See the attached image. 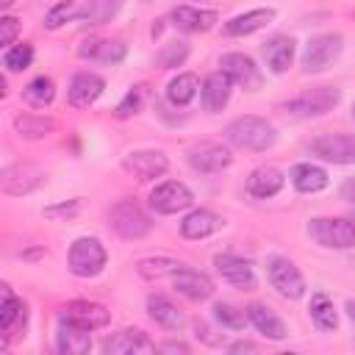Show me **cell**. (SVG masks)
<instances>
[{
  "instance_id": "1",
  "label": "cell",
  "mask_w": 355,
  "mask_h": 355,
  "mask_svg": "<svg viewBox=\"0 0 355 355\" xmlns=\"http://www.w3.org/2000/svg\"><path fill=\"white\" fill-rule=\"evenodd\" d=\"M225 136L233 147L239 150H250V153H266L269 147H275L277 141V128L272 122H266L263 116H255V114H244V116H236L227 128H225Z\"/></svg>"
},
{
  "instance_id": "2",
  "label": "cell",
  "mask_w": 355,
  "mask_h": 355,
  "mask_svg": "<svg viewBox=\"0 0 355 355\" xmlns=\"http://www.w3.org/2000/svg\"><path fill=\"white\" fill-rule=\"evenodd\" d=\"M341 100V92L336 86H316V89H308L291 100H286L280 108L288 114V116H297V119H311V116H322L327 111H333Z\"/></svg>"
},
{
  "instance_id": "3",
  "label": "cell",
  "mask_w": 355,
  "mask_h": 355,
  "mask_svg": "<svg viewBox=\"0 0 355 355\" xmlns=\"http://www.w3.org/2000/svg\"><path fill=\"white\" fill-rule=\"evenodd\" d=\"M308 236L327 250H349L355 247V222L341 216H313L308 222Z\"/></svg>"
},
{
  "instance_id": "4",
  "label": "cell",
  "mask_w": 355,
  "mask_h": 355,
  "mask_svg": "<svg viewBox=\"0 0 355 355\" xmlns=\"http://www.w3.org/2000/svg\"><path fill=\"white\" fill-rule=\"evenodd\" d=\"M69 269L72 275L78 277H94L105 269V261H108V252L105 247L100 244V239H92V236H83V239H75L72 247H69Z\"/></svg>"
},
{
  "instance_id": "5",
  "label": "cell",
  "mask_w": 355,
  "mask_h": 355,
  "mask_svg": "<svg viewBox=\"0 0 355 355\" xmlns=\"http://www.w3.org/2000/svg\"><path fill=\"white\" fill-rule=\"evenodd\" d=\"M266 275H269L272 288H277L280 297L300 300L305 294V277H302V272L297 269L294 261H288L283 255H269L266 258Z\"/></svg>"
},
{
  "instance_id": "6",
  "label": "cell",
  "mask_w": 355,
  "mask_h": 355,
  "mask_svg": "<svg viewBox=\"0 0 355 355\" xmlns=\"http://www.w3.org/2000/svg\"><path fill=\"white\" fill-rule=\"evenodd\" d=\"M341 50H344L341 33H319L302 50V69L305 72H322L341 55Z\"/></svg>"
},
{
  "instance_id": "7",
  "label": "cell",
  "mask_w": 355,
  "mask_h": 355,
  "mask_svg": "<svg viewBox=\"0 0 355 355\" xmlns=\"http://www.w3.org/2000/svg\"><path fill=\"white\" fill-rule=\"evenodd\" d=\"M111 227L122 236V239H141L150 233L153 222L150 216L141 211L139 202L133 200H119L114 208H111Z\"/></svg>"
},
{
  "instance_id": "8",
  "label": "cell",
  "mask_w": 355,
  "mask_h": 355,
  "mask_svg": "<svg viewBox=\"0 0 355 355\" xmlns=\"http://www.w3.org/2000/svg\"><path fill=\"white\" fill-rule=\"evenodd\" d=\"M186 161H189L191 169L211 175V172L227 169L230 161H233V155H230L227 147H222V144H216V141H194V144L186 150Z\"/></svg>"
},
{
  "instance_id": "9",
  "label": "cell",
  "mask_w": 355,
  "mask_h": 355,
  "mask_svg": "<svg viewBox=\"0 0 355 355\" xmlns=\"http://www.w3.org/2000/svg\"><path fill=\"white\" fill-rule=\"evenodd\" d=\"M311 153L330 164H355V133H322L311 141Z\"/></svg>"
},
{
  "instance_id": "10",
  "label": "cell",
  "mask_w": 355,
  "mask_h": 355,
  "mask_svg": "<svg viewBox=\"0 0 355 355\" xmlns=\"http://www.w3.org/2000/svg\"><path fill=\"white\" fill-rule=\"evenodd\" d=\"M194 202V194L180 180H164L150 191V208L155 214H178Z\"/></svg>"
},
{
  "instance_id": "11",
  "label": "cell",
  "mask_w": 355,
  "mask_h": 355,
  "mask_svg": "<svg viewBox=\"0 0 355 355\" xmlns=\"http://www.w3.org/2000/svg\"><path fill=\"white\" fill-rule=\"evenodd\" d=\"M219 67H222V72H225L236 86H241L244 92H258L261 83H263L261 69H258L255 61H252L250 55H244V53H225L222 61H219Z\"/></svg>"
},
{
  "instance_id": "12",
  "label": "cell",
  "mask_w": 355,
  "mask_h": 355,
  "mask_svg": "<svg viewBox=\"0 0 355 355\" xmlns=\"http://www.w3.org/2000/svg\"><path fill=\"white\" fill-rule=\"evenodd\" d=\"M122 169H125L128 175H133L136 180L147 183V180L161 178V175L169 169V158H166L161 150H136V153L125 155Z\"/></svg>"
},
{
  "instance_id": "13",
  "label": "cell",
  "mask_w": 355,
  "mask_h": 355,
  "mask_svg": "<svg viewBox=\"0 0 355 355\" xmlns=\"http://www.w3.org/2000/svg\"><path fill=\"white\" fill-rule=\"evenodd\" d=\"M58 319H67V322H72L83 330H100L111 322V311L100 302H92V300H75V302L61 308Z\"/></svg>"
},
{
  "instance_id": "14",
  "label": "cell",
  "mask_w": 355,
  "mask_h": 355,
  "mask_svg": "<svg viewBox=\"0 0 355 355\" xmlns=\"http://www.w3.org/2000/svg\"><path fill=\"white\" fill-rule=\"evenodd\" d=\"M105 89V80L97 72H75L67 89V100L72 108H89Z\"/></svg>"
},
{
  "instance_id": "15",
  "label": "cell",
  "mask_w": 355,
  "mask_h": 355,
  "mask_svg": "<svg viewBox=\"0 0 355 355\" xmlns=\"http://www.w3.org/2000/svg\"><path fill=\"white\" fill-rule=\"evenodd\" d=\"M172 283H175L178 294H183L186 300H194V302L208 300V297L214 294V280H211L205 272L191 269V266H186V263L172 275Z\"/></svg>"
},
{
  "instance_id": "16",
  "label": "cell",
  "mask_w": 355,
  "mask_h": 355,
  "mask_svg": "<svg viewBox=\"0 0 355 355\" xmlns=\"http://www.w3.org/2000/svg\"><path fill=\"white\" fill-rule=\"evenodd\" d=\"M42 178L44 175H42L39 166H33V164H14V166H6L3 169L0 183H3V191L6 194L19 197V194H31L42 183Z\"/></svg>"
},
{
  "instance_id": "17",
  "label": "cell",
  "mask_w": 355,
  "mask_h": 355,
  "mask_svg": "<svg viewBox=\"0 0 355 355\" xmlns=\"http://www.w3.org/2000/svg\"><path fill=\"white\" fill-rule=\"evenodd\" d=\"M216 263V272L222 275V280H227L230 286L236 288H255V272H252V263L233 255V252H222L214 258Z\"/></svg>"
},
{
  "instance_id": "18",
  "label": "cell",
  "mask_w": 355,
  "mask_h": 355,
  "mask_svg": "<svg viewBox=\"0 0 355 355\" xmlns=\"http://www.w3.org/2000/svg\"><path fill=\"white\" fill-rule=\"evenodd\" d=\"M219 14L214 8H194V6H178L172 8V25L183 33H205L216 25Z\"/></svg>"
},
{
  "instance_id": "19",
  "label": "cell",
  "mask_w": 355,
  "mask_h": 355,
  "mask_svg": "<svg viewBox=\"0 0 355 355\" xmlns=\"http://www.w3.org/2000/svg\"><path fill=\"white\" fill-rule=\"evenodd\" d=\"M222 225H225V219H222L219 214H214V211H208V208H194L191 214L183 216V222H180V233H183L186 239L197 241V239H208V236H214L216 230H222Z\"/></svg>"
},
{
  "instance_id": "20",
  "label": "cell",
  "mask_w": 355,
  "mask_h": 355,
  "mask_svg": "<svg viewBox=\"0 0 355 355\" xmlns=\"http://www.w3.org/2000/svg\"><path fill=\"white\" fill-rule=\"evenodd\" d=\"M286 178L277 166H255L247 178V194L255 200H269L283 189Z\"/></svg>"
},
{
  "instance_id": "21",
  "label": "cell",
  "mask_w": 355,
  "mask_h": 355,
  "mask_svg": "<svg viewBox=\"0 0 355 355\" xmlns=\"http://www.w3.org/2000/svg\"><path fill=\"white\" fill-rule=\"evenodd\" d=\"M247 319L255 324L258 333H263V336L272 338V341H283V338L288 336L286 322H283L266 302H250V305H247Z\"/></svg>"
},
{
  "instance_id": "22",
  "label": "cell",
  "mask_w": 355,
  "mask_h": 355,
  "mask_svg": "<svg viewBox=\"0 0 355 355\" xmlns=\"http://www.w3.org/2000/svg\"><path fill=\"white\" fill-rule=\"evenodd\" d=\"M78 55L89 58V61H97V64H119V61H125L128 47L116 39H86L78 47Z\"/></svg>"
},
{
  "instance_id": "23",
  "label": "cell",
  "mask_w": 355,
  "mask_h": 355,
  "mask_svg": "<svg viewBox=\"0 0 355 355\" xmlns=\"http://www.w3.org/2000/svg\"><path fill=\"white\" fill-rule=\"evenodd\" d=\"M230 92H233V80H230L222 69H219V72H211V75L205 78V83H202V92H200L202 108H205L208 114L222 111V108L227 105V100H230Z\"/></svg>"
},
{
  "instance_id": "24",
  "label": "cell",
  "mask_w": 355,
  "mask_h": 355,
  "mask_svg": "<svg viewBox=\"0 0 355 355\" xmlns=\"http://www.w3.org/2000/svg\"><path fill=\"white\" fill-rule=\"evenodd\" d=\"M92 330H83L67 319H58V330H55V349L64 355H83L92 349Z\"/></svg>"
},
{
  "instance_id": "25",
  "label": "cell",
  "mask_w": 355,
  "mask_h": 355,
  "mask_svg": "<svg viewBox=\"0 0 355 355\" xmlns=\"http://www.w3.org/2000/svg\"><path fill=\"white\" fill-rule=\"evenodd\" d=\"M103 349L108 355H136V352H155V344L141 330H119L103 341Z\"/></svg>"
},
{
  "instance_id": "26",
  "label": "cell",
  "mask_w": 355,
  "mask_h": 355,
  "mask_svg": "<svg viewBox=\"0 0 355 355\" xmlns=\"http://www.w3.org/2000/svg\"><path fill=\"white\" fill-rule=\"evenodd\" d=\"M275 8H252V11H244V14H236L233 19L225 22V33L227 36H250L261 28H266L272 19H275Z\"/></svg>"
},
{
  "instance_id": "27",
  "label": "cell",
  "mask_w": 355,
  "mask_h": 355,
  "mask_svg": "<svg viewBox=\"0 0 355 355\" xmlns=\"http://www.w3.org/2000/svg\"><path fill=\"white\" fill-rule=\"evenodd\" d=\"M147 313L164 330H180L186 324V316L180 313V308L169 297H164V294H150L147 297Z\"/></svg>"
},
{
  "instance_id": "28",
  "label": "cell",
  "mask_w": 355,
  "mask_h": 355,
  "mask_svg": "<svg viewBox=\"0 0 355 355\" xmlns=\"http://www.w3.org/2000/svg\"><path fill=\"white\" fill-rule=\"evenodd\" d=\"M288 178H291V186H294L297 191H302V194H316V191L327 189V183H330L327 172H324L322 166L311 164V161L294 164L291 172H288Z\"/></svg>"
},
{
  "instance_id": "29",
  "label": "cell",
  "mask_w": 355,
  "mask_h": 355,
  "mask_svg": "<svg viewBox=\"0 0 355 355\" xmlns=\"http://www.w3.org/2000/svg\"><path fill=\"white\" fill-rule=\"evenodd\" d=\"M294 39L291 36H272L269 42H263L261 53H263V61L272 72H286L291 67V58H294Z\"/></svg>"
},
{
  "instance_id": "30",
  "label": "cell",
  "mask_w": 355,
  "mask_h": 355,
  "mask_svg": "<svg viewBox=\"0 0 355 355\" xmlns=\"http://www.w3.org/2000/svg\"><path fill=\"white\" fill-rule=\"evenodd\" d=\"M28 322V308L19 297L11 294V288L6 286L3 288V308H0V324H3V333L6 338H11L14 333H19Z\"/></svg>"
},
{
  "instance_id": "31",
  "label": "cell",
  "mask_w": 355,
  "mask_h": 355,
  "mask_svg": "<svg viewBox=\"0 0 355 355\" xmlns=\"http://www.w3.org/2000/svg\"><path fill=\"white\" fill-rule=\"evenodd\" d=\"M89 3H92V0H61V3H55V6L47 11V17H44V28H47V31H55V28H61V25H67V22L83 19Z\"/></svg>"
},
{
  "instance_id": "32",
  "label": "cell",
  "mask_w": 355,
  "mask_h": 355,
  "mask_svg": "<svg viewBox=\"0 0 355 355\" xmlns=\"http://www.w3.org/2000/svg\"><path fill=\"white\" fill-rule=\"evenodd\" d=\"M197 92H200V80H197L194 72H180L166 86V97H169L172 105H189L197 97Z\"/></svg>"
},
{
  "instance_id": "33",
  "label": "cell",
  "mask_w": 355,
  "mask_h": 355,
  "mask_svg": "<svg viewBox=\"0 0 355 355\" xmlns=\"http://www.w3.org/2000/svg\"><path fill=\"white\" fill-rule=\"evenodd\" d=\"M14 130L22 139H44L55 130V119L50 116H36V114H17L14 116Z\"/></svg>"
},
{
  "instance_id": "34",
  "label": "cell",
  "mask_w": 355,
  "mask_h": 355,
  "mask_svg": "<svg viewBox=\"0 0 355 355\" xmlns=\"http://www.w3.org/2000/svg\"><path fill=\"white\" fill-rule=\"evenodd\" d=\"M308 311H311V319H313V324H316L319 330H336V327H338L336 305H333V300H330L324 291H316V294L311 297Z\"/></svg>"
},
{
  "instance_id": "35",
  "label": "cell",
  "mask_w": 355,
  "mask_h": 355,
  "mask_svg": "<svg viewBox=\"0 0 355 355\" xmlns=\"http://www.w3.org/2000/svg\"><path fill=\"white\" fill-rule=\"evenodd\" d=\"M22 100L33 108H47L53 100H55V83L47 78V75H39L33 78L25 89H22Z\"/></svg>"
},
{
  "instance_id": "36",
  "label": "cell",
  "mask_w": 355,
  "mask_h": 355,
  "mask_svg": "<svg viewBox=\"0 0 355 355\" xmlns=\"http://www.w3.org/2000/svg\"><path fill=\"white\" fill-rule=\"evenodd\" d=\"M180 266H183L180 261L166 258V255H158V258H141V261L136 263V272H139L141 277H147V280H161V277H166V275H175Z\"/></svg>"
},
{
  "instance_id": "37",
  "label": "cell",
  "mask_w": 355,
  "mask_h": 355,
  "mask_svg": "<svg viewBox=\"0 0 355 355\" xmlns=\"http://www.w3.org/2000/svg\"><path fill=\"white\" fill-rule=\"evenodd\" d=\"M119 8H122V0H92L83 19L92 25H103V22H111V17H116Z\"/></svg>"
},
{
  "instance_id": "38",
  "label": "cell",
  "mask_w": 355,
  "mask_h": 355,
  "mask_svg": "<svg viewBox=\"0 0 355 355\" xmlns=\"http://www.w3.org/2000/svg\"><path fill=\"white\" fill-rule=\"evenodd\" d=\"M31 61H33V47H31L28 42L8 47L6 55H3V67H6L8 72H22V69L31 67Z\"/></svg>"
},
{
  "instance_id": "39",
  "label": "cell",
  "mask_w": 355,
  "mask_h": 355,
  "mask_svg": "<svg viewBox=\"0 0 355 355\" xmlns=\"http://www.w3.org/2000/svg\"><path fill=\"white\" fill-rule=\"evenodd\" d=\"M144 86H133L119 103H116V108H114V116L116 119H130V116H136L139 111H141V105H144Z\"/></svg>"
},
{
  "instance_id": "40",
  "label": "cell",
  "mask_w": 355,
  "mask_h": 355,
  "mask_svg": "<svg viewBox=\"0 0 355 355\" xmlns=\"http://www.w3.org/2000/svg\"><path fill=\"white\" fill-rule=\"evenodd\" d=\"M214 319L222 327H227V330H244V322H247L244 311L236 308V305H230V302H216L214 305Z\"/></svg>"
},
{
  "instance_id": "41",
  "label": "cell",
  "mask_w": 355,
  "mask_h": 355,
  "mask_svg": "<svg viewBox=\"0 0 355 355\" xmlns=\"http://www.w3.org/2000/svg\"><path fill=\"white\" fill-rule=\"evenodd\" d=\"M186 58H189V44L186 42H169L158 50V64L164 69H178V67H183Z\"/></svg>"
},
{
  "instance_id": "42",
  "label": "cell",
  "mask_w": 355,
  "mask_h": 355,
  "mask_svg": "<svg viewBox=\"0 0 355 355\" xmlns=\"http://www.w3.org/2000/svg\"><path fill=\"white\" fill-rule=\"evenodd\" d=\"M17 33H19V19H17V17H3V19H0V44H3L6 50L14 44Z\"/></svg>"
},
{
  "instance_id": "43",
  "label": "cell",
  "mask_w": 355,
  "mask_h": 355,
  "mask_svg": "<svg viewBox=\"0 0 355 355\" xmlns=\"http://www.w3.org/2000/svg\"><path fill=\"white\" fill-rule=\"evenodd\" d=\"M80 211V200H69V202H61V205H50V208H44V216L47 219H69V216H75Z\"/></svg>"
},
{
  "instance_id": "44",
  "label": "cell",
  "mask_w": 355,
  "mask_h": 355,
  "mask_svg": "<svg viewBox=\"0 0 355 355\" xmlns=\"http://www.w3.org/2000/svg\"><path fill=\"white\" fill-rule=\"evenodd\" d=\"M158 349L161 352H189V344H183V341H164Z\"/></svg>"
},
{
  "instance_id": "45",
  "label": "cell",
  "mask_w": 355,
  "mask_h": 355,
  "mask_svg": "<svg viewBox=\"0 0 355 355\" xmlns=\"http://www.w3.org/2000/svg\"><path fill=\"white\" fill-rule=\"evenodd\" d=\"M341 200H347L349 205H355V180H347L341 186Z\"/></svg>"
},
{
  "instance_id": "46",
  "label": "cell",
  "mask_w": 355,
  "mask_h": 355,
  "mask_svg": "<svg viewBox=\"0 0 355 355\" xmlns=\"http://www.w3.org/2000/svg\"><path fill=\"white\" fill-rule=\"evenodd\" d=\"M230 352H255V344H250V341H239V344L230 347Z\"/></svg>"
},
{
  "instance_id": "47",
  "label": "cell",
  "mask_w": 355,
  "mask_h": 355,
  "mask_svg": "<svg viewBox=\"0 0 355 355\" xmlns=\"http://www.w3.org/2000/svg\"><path fill=\"white\" fill-rule=\"evenodd\" d=\"M347 313H349V319L355 322V300H347Z\"/></svg>"
},
{
  "instance_id": "48",
  "label": "cell",
  "mask_w": 355,
  "mask_h": 355,
  "mask_svg": "<svg viewBox=\"0 0 355 355\" xmlns=\"http://www.w3.org/2000/svg\"><path fill=\"white\" fill-rule=\"evenodd\" d=\"M11 3H14V0H0V6H3V8H6V6H11Z\"/></svg>"
},
{
  "instance_id": "49",
  "label": "cell",
  "mask_w": 355,
  "mask_h": 355,
  "mask_svg": "<svg viewBox=\"0 0 355 355\" xmlns=\"http://www.w3.org/2000/svg\"><path fill=\"white\" fill-rule=\"evenodd\" d=\"M352 116H355V103H352Z\"/></svg>"
}]
</instances>
